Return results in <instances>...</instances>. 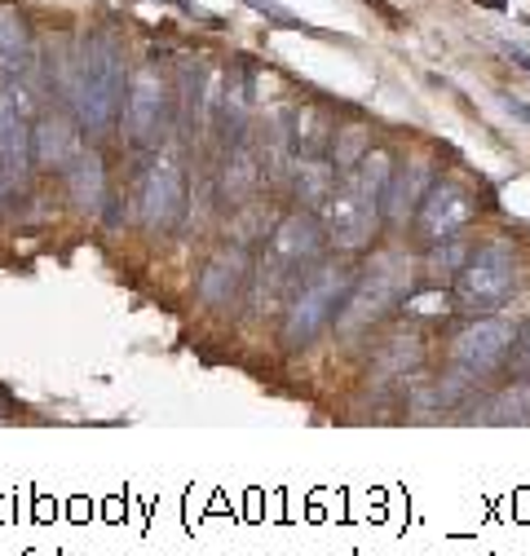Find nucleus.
Wrapping results in <instances>:
<instances>
[{"label": "nucleus", "mask_w": 530, "mask_h": 556, "mask_svg": "<svg viewBox=\"0 0 530 556\" xmlns=\"http://www.w3.org/2000/svg\"><path fill=\"white\" fill-rule=\"evenodd\" d=\"M124 93H128V66H124L119 45L106 31L85 36L80 62L72 72V106H76L80 124L89 132L111 128L115 115L124 111Z\"/></svg>", "instance_id": "nucleus-1"}, {"label": "nucleus", "mask_w": 530, "mask_h": 556, "mask_svg": "<svg viewBox=\"0 0 530 556\" xmlns=\"http://www.w3.org/2000/svg\"><path fill=\"white\" fill-rule=\"evenodd\" d=\"M173 124V85L155 72V66H142V72L128 76V93H124V128L138 147L155 151L164 142V132Z\"/></svg>", "instance_id": "nucleus-2"}, {"label": "nucleus", "mask_w": 530, "mask_h": 556, "mask_svg": "<svg viewBox=\"0 0 530 556\" xmlns=\"http://www.w3.org/2000/svg\"><path fill=\"white\" fill-rule=\"evenodd\" d=\"M350 296V274L341 265H323L310 274V283L296 292L292 314H288V340H310L331 314H337Z\"/></svg>", "instance_id": "nucleus-3"}, {"label": "nucleus", "mask_w": 530, "mask_h": 556, "mask_svg": "<svg viewBox=\"0 0 530 556\" xmlns=\"http://www.w3.org/2000/svg\"><path fill=\"white\" fill-rule=\"evenodd\" d=\"M513 278H517V261L504 243H491L474 256V265H464L459 274V301L464 305H478V309H495L508 292H513Z\"/></svg>", "instance_id": "nucleus-4"}, {"label": "nucleus", "mask_w": 530, "mask_h": 556, "mask_svg": "<svg viewBox=\"0 0 530 556\" xmlns=\"http://www.w3.org/2000/svg\"><path fill=\"white\" fill-rule=\"evenodd\" d=\"M31 173V124H27V106L14 89H0V186L18 190L27 186Z\"/></svg>", "instance_id": "nucleus-5"}, {"label": "nucleus", "mask_w": 530, "mask_h": 556, "mask_svg": "<svg viewBox=\"0 0 530 556\" xmlns=\"http://www.w3.org/2000/svg\"><path fill=\"white\" fill-rule=\"evenodd\" d=\"M186 213V173L173 155H160L142 181V222L155 230H173Z\"/></svg>", "instance_id": "nucleus-6"}, {"label": "nucleus", "mask_w": 530, "mask_h": 556, "mask_svg": "<svg viewBox=\"0 0 530 556\" xmlns=\"http://www.w3.org/2000/svg\"><path fill=\"white\" fill-rule=\"evenodd\" d=\"M474 217V194L455 186V181H429L425 199H420V230L425 239H446L459 226H469Z\"/></svg>", "instance_id": "nucleus-7"}, {"label": "nucleus", "mask_w": 530, "mask_h": 556, "mask_svg": "<svg viewBox=\"0 0 530 556\" xmlns=\"http://www.w3.org/2000/svg\"><path fill=\"white\" fill-rule=\"evenodd\" d=\"M76 155H80L76 124L66 119V115H40L31 124V164L66 173V164H72Z\"/></svg>", "instance_id": "nucleus-8"}, {"label": "nucleus", "mask_w": 530, "mask_h": 556, "mask_svg": "<svg viewBox=\"0 0 530 556\" xmlns=\"http://www.w3.org/2000/svg\"><path fill=\"white\" fill-rule=\"evenodd\" d=\"M36 62V40L27 27V14L18 5H0V72L10 80L27 76Z\"/></svg>", "instance_id": "nucleus-9"}, {"label": "nucleus", "mask_w": 530, "mask_h": 556, "mask_svg": "<svg viewBox=\"0 0 530 556\" xmlns=\"http://www.w3.org/2000/svg\"><path fill=\"white\" fill-rule=\"evenodd\" d=\"M327 226H331V235H337L341 243H363L367 235H371V203L354 190V186H331V194H327Z\"/></svg>", "instance_id": "nucleus-10"}, {"label": "nucleus", "mask_w": 530, "mask_h": 556, "mask_svg": "<svg viewBox=\"0 0 530 556\" xmlns=\"http://www.w3.org/2000/svg\"><path fill=\"white\" fill-rule=\"evenodd\" d=\"M508 340H513V327H504V323L469 327V331L459 336V344H455V358L459 363H474V367H487V363H495L508 350Z\"/></svg>", "instance_id": "nucleus-11"}, {"label": "nucleus", "mask_w": 530, "mask_h": 556, "mask_svg": "<svg viewBox=\"0 0 530 556\" xmlns=\"http://www.w3.org/2000/svg\"><path fill=\"white\" fill-rule=\"evenodd\" d=\"M323 248V235L314 222L305 217H288L279 230H275V265H301L305 256H314Z\"/></svg>", "instance_id": "nucleus-12"}, {"label": "nucleus", "mask_w": 530, "mask_h": 556, "mask_svg": "<svg viewBox=\"0 0 530 556\" xmlns=\"http://www.w3.org/2000/svg\"><path fill=\"white\" fill-rule=\"evenodd\" d=\"M243 269H248V261H243L239 252L213 256V261L204 265V274H199V296H204V301H226V296H235Z\"/></svg>", "instance_id": "nucleus-13"}, {"label": "nucleus", "mask_w": 530, "mask_h": 556, "mask_svg": "<svg viewBox=\"0 0 530 556\" xmlns=\"http://www.w3.org/2000/svg\"><path fill=\"white\" fill-rule=\"evenodd\" d=\"M66 173H72V190H76V203L89 207V213H98V203L106 194V173H102V160L93 151H80L72 164H66Z\"/></svg>", "instance_id": "nucleus-14"}, {"label": "nucleus", "mask_w": 530, "mask_h": 556, "mask_svg": "<svg viewBox=\"0 0 530 556\" xmlns=\"http://www.w3.org/2000/svg\"><path fill=\"white\" fill-rule=\"evenodd\" d=\"M331 132H337V124H331L327 115L296 111V119H292V147H296V155H323L327 142H331Z\"/></svg>", "instance_id": "nucleus-15"}, {"label": "nucleus", "mask_w": 530, "mask_h": 556, "mask_svg": "<svg viewBox=\"0 0 530 556\" xmlns=\"http://www.w3.org/2000/svg\"><path fill=\"white\" fill-rule=\"evenodd\" d=\"M248 5H256V10L265 14V18H275L279 27H301V31H305V23H296V18H288V14H283V10L275 5V0H248Z\"/></svg>", "instance_id": "nucleus-16"}, {"label": "nucleus", "mask_w": 530, "mask_h": 556, "mask_svg": "<svg viewBox=\"0 0 530 556\" xmlns=\"http://www.w3.org/2000/svg\"><path fill=\"white\" fill-rule=\"evenodd\" d=\"M508 58H513L517 66H526V72H530V53H526V49H508Z\"/></svg>", "instance_id": "nucleus-17"}, {"label": "nucleus", "mask_w": 530, "mask_h": 556, "mask_svg": "<svg viewBox=\"0 0 530 556\" xmlns=\"http://www.w3.org/2000/svg\"><path fill=\"white\" fill-rule=\"evenodd\" d=\"M478 5H491V10H508V0H478Z\"/></svg>", "instance_id": "nucleus-18"}, {"label": "nucleus", "mask_w": 530, "mask_h": 556, "mask_svg": "<svg viewBox=\"0 0 530 556\" xmlns=\"http://www.w3.org/2000/svg\"><path fill=\"white\" fill-rule=\"evenodd\" d=\"M526 350H530V327H526Z\"/></svg>", "instance_id": "nucleus-19"}, {"label": "nucleus", "mask_w": 530, "mask_h": 556, "mask_svg": "<svg viewBox=\"0 0 530 556\" xmlns=\"http://www.w3.org/2000/svg\"><path fill=\"white\" fill-rule=\"evenodd\" d=\"M0 199H5V186H0Z\"/></svg>", "instance_id": "nucleus-20"}]
</instances>
